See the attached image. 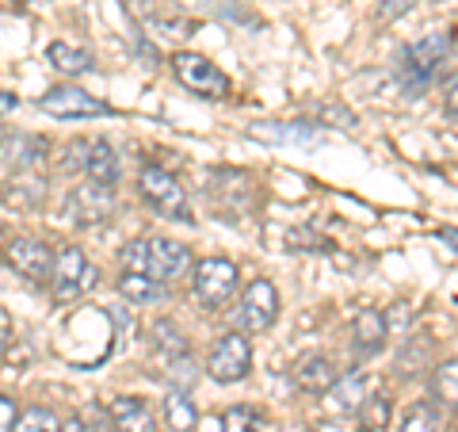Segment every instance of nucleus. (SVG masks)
<instances>
[{
	"label": "nucleus",
	"mask_w": 458,
	"mask_h": 432,
	"mask_svg": "<svg viewBox=\"0 0 458 432\" xmlns=\"http://www.w3.org/2000/svg\"><path fill=\"white\" fill-rule=\"evenodd\" d=\"M191 268H195L191 249L168 238H138L123 249V272H141V276H153L161 283L188 276Z\"/></svg>",
	"instance_id": "nucleus-1"
},
{
	"label": "nucleus",
	"mask_w": 458,
	"mask_h": 432,
	"mask_svg": "<svg viewBox=\"0 0 458 432\" xmlns=\"http://www.w3.org/2000/svg\"><path fill=\"white\" fill-rule=\"evenodd\" d=\"M447 54H451V31H428L412 47H405V54H401V81H405L409 96H420L436 81Z\"/></svg>",
	"instance_id": "nucleus-2"
},
{
	"label": "nucleus",
	"mask_w": 458,
	"mask_h": 432,
	"mask_svg": "<svg viewBox=\"0 0 458 432\" xmlns=\"http://www.w3.org/2000/svg\"><path fill=\"white\" fill-rule=\"evenodd\" d=\"M99 283V268L89 264L77 245H65L62 253L54 256V276H50V287H54V298L57 302H77L92 291Z\"/></svg>",
	"instance_id": "nucleus-3"
},
{
	"label": "nucleus",
	"mask_w": 458,
	"mask_h": 432,
	"mask_svg": "<svg viewBox=\"0 0 458 432\" xmlns=\"http://www.w3.org/2000/svg\"><path fill=\"white\" fill-rule=\"evenodd\" d=\"M172 73H176V81L195 96H207V99L229 96V77L214 62H207L203 54H191V50L172 54Z\"/></svg>",
	"instance_id": "nucleus-4"
},
{
	"label": "nucleus",
	"mask_w": 458,
	"mask_h": 432,
	"mask_svg": "<svg viewBox=\"0 0 458 432\" xmlns=\"http://www.w3.org/2000/svg\"><path fill=\"white\" fill-rule=\"evenodd\" d=\"M191 291H195V298L203 302L207 310H222L225 302L233 298V291H237V264L222 261V256L199 261L195 276H191Z\"/></svg>",
	"instance_id": "nucleus-5"
},
{
	"label": "nucleus",
	"mask_w": 458,
	"mask_h": 432,
	"mask_svg": "<svg viewBox=\"0 0 458 432\" xmlns=\"http://www.w3.org/2000/svg\"><path fill=\"white\" fill-rule=\"evenodd\" d=\"M138 188H141V195H146V203H153L161 214H168V219H180V222H191L188 195H183V188L176 184V177H172L168 168L146 165L138 172Z\"/></svg>",
	"instance_id": "nucleus-6"
},
{
	"label": "nucleus",
	"mask_w": 458,
	"mask_h": 432,
	"mask_svg": "<svg viewBox=\"0 0 458 432\" xmlns=\"http://www.w3.org/2000/svg\"><path fill=\"white\" fill-rule=\"evenodd\" d=\"M252 367V344L241 333H222L207 356V376L214 383H241Z\"/></svg>",
	"instance_id": "nucleus-7"
},
{
	"label": "nucleus",
	"mask_w": 458,
	"mask_h": 432,
	"mask_svg": "<svg viewBox=\"0 0 458 432\" xmlns=\"http://www.w3.org/2000/svg\"><path fill=\"white\" fill-rule=\"evenodd\" d=\"M0 261H4L16 276L31 283H47L54 276V253L50 245H42L35 238H12L8 245H0Z\"/></svg>",
	"instance_id": "nucleus-8"
},
{
	"label": "nucleus",
	"mask_w": 458,
	"mask_h": 432,
	"mask_svg": "<svg viewBox=\"0 0 458 432\" xmlns=\"http://www.w3.org/2000/svg\"><path fill=\"white\" fill-rule=\"evenodd\" d=\"M279 318V291L271 280H252L245 287V295H241V307H237V322L241 329H249V333H264L271 329Z\"/></svg>",
	"instance_id": "nucleus-9"
},
{
	"label": "nucleus",
	"mask_w": 458,
	"mask_h": 432,
	"mask_svg": "<svg viewBox=\"0 0 458 432\" xmlns=\"http://www.w3.org/2000/svg\"><path fill=\"white\" fill-rule=\"evenodd\" d=\"M69 219L77 226H99L107 222L114 214V184H99V180H89V184H77L69 192Z\"/></svg>",
	"instance_id": "nucleus-10"
},
{
	"label": "nucleus",
	"mask_w": 458,
	"mask_h": 432,
	"mask_svg": "<svg viewBox=\"0 0 458 432\" xmlns=\"http://www.w3.org/2000/svg\"><path fill=\"white\" fill-rule=\"evenodd\" d=\"M38 108L54 115V119H92V115H107L111 108L104 99H96L92 92L77 89V84H57L38 96Z\"/></svg>",
	"instance_id": "nucleus-11"
},
{
	"label": "nucleus",
	"mask_w": 458,
	"mask_h": 432,
	"mask_svg": "<svg viewBox=\"0 0 458 432\" xmlns=\"http://www.w3.org/2000/svg\"><path fill=\"white\" fill-rule=\"evenodd\" d=\"M291 379H294L298 391L321 394V391H328V386L336 383V367H333V359H328V356H321V352H306V356H298V359H294Z\"/></svg>",
	"instance_id": "nucleus-12"
},
{
	"label": "nucleus",
	"mask_w": 458,
	"mask_h": 432,
	"mask_svg": "<svg viewBox=\"0 0 458 432\" xmlns=\"http://www.w3.org/2000/svg\"><path fill=\"white\" fill-rule=\"evenodd\" d=\"M107 413H111V421H114L119 432H157L153 413H149V406L141 398H126V394L114 398L107 406Z\"/></svg>",
	"instance_id": "nucleus-13"
},
{
	"label": "nucleus",
	"mask_w": 458,
	"mask_h": 432,
	"mask_svg": "<svg viewBox=\"0 0 458 432\" xmlns=\"http://www.w3.org/2000/svg\"><path fill=\"white\" fill-rule=\"evenodd\" d=\"M352 341H355V349H360L363 356L378 352L386 344V314L375 310V307H363L360 314H355V322H352Z\"/></svg>",
	"instance_id": "nucleus-14"
},
{
	"label": "nucleus",
	"mask_w": 458,
	"mask_h": 432,
	"mask_svg": "<svg viewBox=\"0 0 458 432\" xmlns=\"http://www.w3.org/2000/svg\"><path fill=\"white\" fill-rule=\"evenodd\" d=\"M333 413H360L367 402V379L363 376H336V383L325 391Z\"/></svg>",
	"instance_id": "nucleus-15"
},
{
	"label": "nucleus",
	"mask_w": 458,
	"mask_h": 432,
	"mask_svg": "<svg viewBox=\"0 0 458 432\" xmlns=\"http://www.w3.org/2000/svg\"><path fill=\"white\" fill-rule=\"evenodd\" d=\"M84 172H89V180H99V184L119 180V153L111 150L107 138H96L89 146V165H84Z\"/></svg>",
	"instance_id": "nucleus-16"
},
{
	"label": "nucleus",
	"mask_w": 458,
	"mask_h": 432,
	"mask_svg": "<svg viewBox=\"0 0 458 432\" xmlns=\"http://www.w3.org/2000/svg\"><path fill=\"white\" fill-rule=\"evenodd\" d=\"M165 421H168L172 432H195L199 410H195V402L188 398V391H168V398H165Z\"/></svg>",
	"instance_id": "nucleus-17"
},
{
	"label": "nucleus",
	"mask_w": 458,
	"mask_h": 432,
	"mask_svg": "<svg viewBox=\"0 0 458 432\" xmlns=\"http://www.w3.org/2000/svg\"><path fill=\"white\" fill-rule=\"evenodd\" d=\"M47 57H50V65L57 69V73H69V77H81V73L92 69V57L84 50H73L69 42H50Z\"/></svg>",
	"instance_id": "nucleus-18"
},
{
	"label": "nucleus",
	"mask_w": 458,
	"mask_h": 432,
	"mask_svg": "<svg viewBox=\"0 0 458 432\" xmlns=\"http://www.w3.org/2000/svg\"><path fill=\"white\" fill-rule=\"evenodd\" d=\"M252 138H271V142H318V126L310 123H260L249 131Z\"/></svg>",
	"instance_id": "nucleus-19"
},
{
	"label": "nucleus",
	"mask_w": 458,
	"mask_h": 432,
	"mask_svg": "<svg viewBox=\"0 0 458 432\" xmlns=\"http://www.w3.org/2000/svg\"><path fill=\"white\" fill-rule=\"evenodd\" d=\"M119 291L131 302H157L165 295V283L153 276H141V272H123L119 276Z\"/></svg>",
	"instance_id": "nucleus-20"
},
{
	"label": "nucleus",
	"mask_w": 458,
	"mask_h": 432,
	"mask_svg": "<svg viewBox=\"0 0 458 432\" xmlns=\"http://www.w3.org/2000/svg\"><path fill=\"white\" fill-rule=\"evenodd\" d=\"M432 394L443 406H458V359H443L432 376Z\"/></svg>",
	"instance_id": "nucleus-21"
},
{
	"label": "nucleus",
	"mask_w": 458,
	"mask_h": 432,
	"mask_svg": "<svg viewBox=\"0 0 458 432\" xmlns=\"http://www.w3.org/2000/svg\"><path fill=\"white\" fill-rule=\"evenodd\" d=\"M401 432H436L439 421H436V406L432 402H412V406L401 413Z\"/></svg>",
	"instance_id": "nucleus-22"
},
{
	"label": "nucleus",
	"mask_w": 458,
	"mask_h": 432,
	"mask_svg": "<svg viewBox=\"0 0 458 432\" xmlns=\"http://www.w3.org/2000/svg\"><path fill=\"white\" fill-rule=\"evenodd\" d=\"M12 432H62V425H57V417L50 410L31 406V410H23L16 417V428H12Z\"/></svg>",
	"instance_id": "nucleus-23"
},
{
	"label": "nucleus",
	"mask_w": 458,
	"mask_h": 432,
	"mask_svg": "<svg viewBox=\"0 0 458 432\" xmlns=\"http://www.w3.org/2000/svg\"><path fill=\"white\" fill-rule=\"evenodd\" d=\"M260 428H264L260 413L249 410V406H233L222 417V432H260Z\"/></svg>",
	"instance_id": "nucleus-24"
},
{
	"label": "nucleus",
	"mask_w": 458,
	"mask_h": 432,
	"mask_svg": "<svg viewBox=\"0 0 458 432\" xmlns=\"http://www.w3.org/2000/svg\"><path fill=\"white\" fill-rule=\"evenodd\" d=\"M195 379H199V371L188 359V352L176 356V359H168V391H191Z\"/></svg>",
	"instance_id": "nucleus-25"
},
{
	"label": "nucleus",
	"mask_w": 458,
	"mask_h": 432,
	"mask_svg": "<svg viewBox=\"0 0 458 432\" xmlns=\"http://www.w3.org/2000/svg\"><path fill=\"white\" fill-rule=\"evenodd\" d=\"M157 352H168V359H176V356H183L188 349H183V341H180V333H176V325H168V322H157Z\"/></svg>",
	"instance_id": "nucleus-26"
},
{
	"label": "nucleus",
	"mask_w": 458,
	"mask_h": 432,
	"mask_svg": "<svg viewBox=\"0 0 458 432\" xmlns=\"http://www.w3.org/2000/svg\"><path fill=\"white\" fill-rule=\"evenodd\" d=\"M360 413H363V425L386 428V421H390V402H386V398H367Z\"/></svg>",
	"instance_id": "nucleus-27"
},
{
	"label": "nucleus",
	"mask_w": 458,
	"mask_h": 432,
	"mask_svg": "<svg viewBox=\"0 0 458 432\" xmlns=\"http://www.w3.org/2000/svg\"><path fill=\"white\" fill-rule=\"evenodd\" d=\"M412 8H417V0H378V20L382 23H394L401 16H409Z\"/></svg>",
	"instance_id": "nucleus-28"
},
{
	"label": "nucleus",
	"mask_w": 458,
	"mask_h": 432,
	"mask_svg": "<svg viewBox=\"0 0 458 432\" xmlns=\"http://www.w3.org/2000/svg\"><path fill=\"white\" fill-rule=\"evenodd\" d=\"M89 146L92 142H84V138H77V142H69L65 146V172H84V165H89Z\"/></svg>",
	"instance_id": "nucleus-29"
},
{
	"label": "nucleus",
	"mask_w": 458,
	"mask_h": 432,
	"mask_svg": "<svg viewBox=\"0 0 458 432\" xmlns=\"http://www.w3.org/2000/svg\"><path fill=\"white\" fill-rule=\"evenodd\" d=\"M443 111H447L451 123H458V73L443 84Z\"/></svg>",
	"instance_id": "nucleus-30"
},
{
	"label": "nucleus",
	"mask_w": 458,
	"mask_h": 432,
	"mask_svg": "<svg viewBox=\"0 0 458 432\" xmlns=\"http://www.w3.org/2000/svg\"><path fill=\"white\" fill-rule=\"evenodd\" d=\"M16 402H12L8 394H0V432H12L16 428Z\"/></svg>",
	"instance_id": "nucleus-31"
},
{
	"label": "nucleus",
	"mask_w": 458,
	"mask_h": 432,
	"mask_svg": "<svg viewBox=\"0 0 458 432\" xmlns=\"http://www.w3.org/2000/svg\"><path fill=\"white\" fill-rule=\"evenodd\" d=\"M443 245H451V249L458 253V226H439V234H436Z\"/></svg>",
	"instance_id": "nucleus-32"
},
{
	"label": "nucleus",
	"mask_w": 458,
	"mask_h": 432,
	"mask_svg": "<svg viewBox=\"0 0 458 432\" xmlns=\"http://www.w3.org/2000/svg\"><path fill=\"white\" fill-rule=\"evenodd\" d=\"M62 432H99V428H92L89 421H81V417H73V421H65V425H62Z\"/></svg>",
	"instance_id": "nucleus-33"
},
{
	"label": "nucleus",
	"mask_w": 458,
	"mask_h": 432,
	"mask_svg": "<svg viewBox=\"0 0 458 432\" xmlns=\"http://www.w3.org/2000/svg\"><path fill=\"white\" fill-rule=\"evenodd\" d=\"M16 104H20V99H16V96H12V92H0V115L16 111Z\"/></svg>",
	"instance_id": "nucleus-34"
},
{
	"label": "nucleus",
	"mask_w": 458,
	"mask_h": 432,
	"mask_svg": "<svg viewBox=\"0 0 458 432\" xmlns=\"http://www.w3.org/2000/svg\"><path fill=\"white\" fill-rule=\"evenodd\" d=\"M4 344H8V337H4V325H0V356H4Z\"/></svg>",
	"instance_id": "nucleus-35"
},
{
	"label": "nucleus",
	"mask_w": 458,
	"mask_h": 432,
	"mask_svg": "<svg viewBox=\"0 0 458 432\" xmlns=\"http://www.w3.org/2000/svg\"><path fill=\"white\" fill-rule=\"evenodd\" d=\"M360 432H386V428H370V425H363V428H360Z\"/></svg>",
	"instance_id": "nucleus-36"
}]
</instances>
